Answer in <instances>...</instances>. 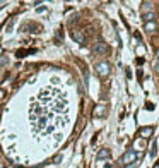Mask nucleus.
I'll return each instance as SVG.
<instances>
[{
  "instance_id": "1",
  "label": "nucleus",
  "mask_w": 159,
  "mask_h": 168,
  "mask_svg": "<svg viewBox=\"0 0 159 168\" xmlns=\"http://www.w3.org/2000/svg\"><path fill=\"white\" fill-rule=\"evenodd\" d=\"M96 72H97L99 77H108V76H110V64H108V62H97Z\"/></svg>"
},
{
  "instance_id": "2",
  "label": "nucleus",
  "mask_w": 159,
  "mask_h": 168,
  "mask_svg": "<svg viewBox=\"0 0 159 168\" xmlns=\"http://www.w3.org/2000/svg\"><path fill=\"white\" fill-rule=\"evenodd\" d=\"M137 160H139V155H137V151H133V149H128V151L123 155V158H122V163H123V165H130L132 161H137Z\"/></svg>"
},
{
  "instance_id": "3",
  "label": "nucleus",
  "mask_w": 159,
  "mask_h": 168,
  "mask_svg": "<svg viewBox=\"0 0 159 168\" xmlns=\"http://www.w3.org/2000/svg\"><path fill=\"white\" fill-rule=\"evenodd\" d=\"M106 52H108V46L104 43H96L94 48H92V53H96V55H103Z\"/></svg>"
},
{
  "instance_id": "4",
  "label": "nucleus",
  "mask_w": 159,
  "mask_h": 168,
  "mask_svg": "<svg viewBox=\"0 0 159 168\" xmlns=\"http://www.w3.org/2000/svg\"><path fill=\"white\" fill-rule=\"evenodd\" d=\"M104 113H106V107H104V103H97L94 112H92V115L94 117H104Z\"/></svg>"
},
{
  "instance_id": "5",
  "label": "nucleus",
  "mask_w": 159,
  "mask_h": 168,
  "mask_svg": "<svg viewBox=\"0 0 159 168\" xmlns=\"http://www.w3.org/2000/svg\"><path fill=\"white\" fill-rule=\"evenodd\" d=\"M72 36H74V39L79 43V45H84V43H86V36H84V33H82V31H74V33H72Z\"/></svg>"
},
{
  "instance_id": "6",
  "label": "nucleus",
  "mask_w": 159,
  "mask_h": 168,
  "mask_svg": "<svg viewBox=\"0 0 159 168\" xmlns=\"http://www.w3.org/2000/svg\"><path fill=\"white\" fill-rule=\"evenodd\" d=\"M110 156H111L110 149H101V151L97 153V160H99V161H108Z\"/></svg>"
},
{
  "instance_id": "7",
  "label": "nucleus",
  "mask_w": 159,
  "mask_h": 168,
  "mask_svg": "<svg viewBox=\"0 0 159 168\" xmlns=\"http://www.w3.org/2000/svg\"><path fill=\"white\" fill-rule=\"evenodd\" d=\"M152 136V127H142L140 129V137H144V139H147V137Z\"/></svg>"
},
{
  "instance_id": "8",
  "label": "nucleus",
  "mask_w": 159,
  "mask_h": 168,
  "mask_svg": "<svg viewBox=\"0 0 159 168\" xmlns=\"http://www.w3.org/2000/svg\"><path fill=\"white\" fill-rule=\"evenodd\" d=\"M36 50L34 48H29V50H17V53H16V57L17 58H22V57H26V55H29V53H34Z\"/></svg>"
},
{
  "instance_id": "9",
  "label": "nucleus",
  "mask_w": 159,
  "mask_h": 168,
  "mask_svg": "<svg viewBox=\"0 0 159 168\" xmlns=\"http://www.w3.org/2000/svg\"><path fill=\"white\" fill-rule=\"evenodd\" d=\"M154 19H156V14H154V12L144 14V21H146V23H154Z\"/></svg>"
},
{
  "instance_id": "10",
  "label": "nucleus",
  "mask_w": 159,
  "mask_h": 168,
  "mask_svg": "<svg viewBox=\"0 0 159 168\" xmlns=\"http://www.w3.org/2000/svg\"><path fill=\"white\" fill-rule=\"evenodd\" d=\"M156 153H157V142H152V146H151V156H156Z\"/></svg>"
},
{
  "instance_id": "11",
  "label": "nucleus",
  "mask_w": 159,
  "mask_h": 168,
  "mask_svg": "<svg viewBox=\"0 0 159 168\" xmlns=\"http://www.w3.org/2000/svg\"><path fill=\"white\" fill-rule=\"evenodd\" d=\"M156 29V23H146V31H154Z\"/></svg>"
},
{
  "instance_id": "12",
  "label": "nucleus",
  "mask_w": 159,
  "mask_h": 168,
  "mask_svg": "<svg viewBox=\"0 0 159 168\" xmlns=\"http://www.w3.org/2000/svg\"><path fill=\"white\" fill-rule=\"evenodd\" d=\"M139 165H140V160H137V161L130 163V165H127V166H125V168H137V166H139Z\"/></svg>"
},
{
  "instance_id": "13",
  "label": "nucleus",
  "mask_w": 159,
  "mask_h": 168,
  "mask_svg": "<svg viewBox=\"0 0 159 168\" xmlns=\"http://www.w3.org/2000/svg\"><path fill=\"white\" fill-rule=\"evenodd\" d=\"M146 108H147V110H154V105H152V103H147Z\"/></svg>"
},
{
  "instance_id": "14",
  "label": "nucleus",
  "mask_w": 159,
  "mask_h": 168,
  "mask_svg": "<svg viewBox=\"0 0 159 168\" xmlns=\"http://www.w3.org/2000/svg\"><path fill=\"white\" fill-rule=\"evenodd\" d=\"M154 69H156V71H159V60L156 62V64H154Z\"/></svg>"
},
{
  "instance_id": "15",
  "label": "nucleus",
  "mask_w": 159,
  "mask_h": 168,
  "mask_svg": "<svg viewBox=\"0 0 159 168\" xmlns=\"http://www.w3.org/2000/svg\"><path fill=\"white\" fill-rule=\"evenodd\" d=\"M3 94H5V91H2V89H0V98H3Z\"/></svg>"
},
{
  "instance_id": "16",
  "label": "nucleus",
  "mask_w": 159,
  "mask_h": 168,
  "mask_svg": "<svg viewBox=\"0 0 159 168\" xmlns=\"http://www.w3.org/2000/svg\"><path fill=\"white\" fill-rule=\"evenodd\" d=\"M2 53H3V48H2V46H0V55H2Z\"/></svg>"
},
{
  "instance_id": "17",
  "label": "nucleus",
  "mask_w": 159,
  "mask_h": 168,
  "mask_svg": "<svg viewBox=\"0 0 159 168\" xmlns=\"http://www.w3.org/2000/svg\"><path fill=\"white\" fill-rule=\"evenodd\" d=\"M157 58H159V52H157Z\"/></svg>"
}]
</instances>
